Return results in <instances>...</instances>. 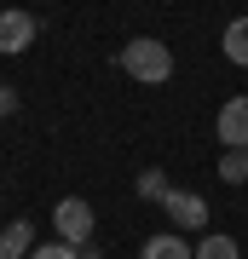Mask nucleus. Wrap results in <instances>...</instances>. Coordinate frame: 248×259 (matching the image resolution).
<instances>
[{"label":"nucleus","instance_id":"nucleus-1","mask_svg":"<svg viewBox=\"0 0 248 259\" xmlns=\"http://www.w3.org/2000/svg\"><path fill=\"white\" fill-rule=\"evenodd\" d=\"M121 69H127L138 87H162L167 75H173V52H167V40H156V35H138V40L121 47Z\"/></svg>","mask_w":248,"mask_h":259},{"label":"nucleus","instance_id":"nucleus-4","mask_svg":"<svg viewBox=\"0 0 248 259\" xmlns=\"http://www.w3.org/2000/svg\"><path fill=\"white\" fill-rule=\"evenodd\" d=\"M162 207H167V219H173V225H185V231H202V225H208V202H202L196 190H167Z\"/></svg>","mask_w":248,"mask_h":259},{"label":"nucleus","instance_id":"nucleus-11","mask_svg":"<svg viewBox=\"0 0 248 259\" xmlns=\"http://www.w3.org/2000/svg\"><path fill=\"white\" fill-rule=\"evenodd\" d=\"M167 190H173V185H167L162 167H145V173H138V196H145V202H162Z\"/></svg>","mask_w":248,"mask_h":259},{"label":"nucleus","instance_id":"nucleus-5","mask_svg":"<svg viewBox=\"0 0 248 259\" xmlns=\"http://www.w3.org/2000/svg\"><path fill=\"white\" fill-rule=\"evenodd\" d=\"M29 40H35V18L29 12H0V52L18 58V52H29Z\"/></svg>","mask_w":248,"mask_h":259},{"label":"nucleus","instance_id":"nucleus-10","mask_svg":"<svg viewBox=\"0 0 248 259\" xmlns=\"http://www.w3.org/2000/svg\"><path fill=\"white\" fill-rule=\"evenodd\" d=\"M220 179L225 185H248V150H225L220 156Z\"/></svg>","mask_w":248,"mask_h":259},{"label":"nucleus","instance_id":"nucleus-7","mask_svg":"<svg viewBox=\"0 0 248 259\" xmlns=\"http://www.w3.org/2000/svg\"><path fill=\"white\" fill-rule=\"evenodd\" d=\"M138 259H196V248H191L185 236L162 231V236H150V242H145V253H138Z\"/></svg>","mask_w":248,"mask_h":259},{"label":"nucleus","instance_id":"nucleus-2","mask_svg":"<svg viewBox=\"0 0 248 259\" xmlns=\"http://www.w3.org/2000/svg\"><path fill=\"white\" fill-rule=\"evenodd\" d=\"M52 225H58V242H69V248H87L92 242V202H81V196H64L52 213Z\"/></svg>","mask_w":248,"mask_h":259},{"label":"nucleus","instance_id":"nucleus-12","mask_svg":"<svg viewBox=\"0 0 248 259\" xmlns=\"http://www.w3.org/2000/svg\"><path fill=\"white\" fill-rule=\"evenodd\" d=\"M29 259H75V248H69V242H35Z\"/></svg>","mask_w":248,"mask_h":259},{"label":"nucleus","instance_id":"nucleus-9","mask_svg":"<svg viewBox=\"0 0 248 259\" xmlns=\"http://www.w3.org/2000/svg\"><path fill=\"white\" fill-rule=\"evenodd\" d=\"M196 259H242V253H237V242H231L225 231H208L202 242H196Z\"/></svg>","mask_w":248,"mask_h":259},{"label":"nucleus","instance_id":"nucleus-6","mask_svg":"<svg viewBox=\"0 0 248 259\" xmlns=\"http://www.w3.org/2000/svg\"><path fill=\"white\" fill-rule=\"evenodd\" d=\"M29 248H35V225L12 219L6 231H0V259H29Z\"/></svg>","mask_w":248,"mask_h":259},{"label":"nucleus","instance_id":"nucleus-3","mask_svg":"<svg viewBox=\"0 0 248 259\" xmlns=\"http://www.w3.org/2000/svg\"><path fill=\"white\" fill-rule=\"evenodd\" d=\"M214 127H220V144L225 150H248V98H225Z\"/></svg>","mask_w":248,"mask_h":259},{"label":"nucleus","instance_id":"nucleus-13","mask_svg":"<svg viewBox=\"0 0 248 259\" xmlns=\"http://www.w3.org/2000/svg\"><path fill=\"white\" fill-rule=\"evenodd\" d=\"M18 110V93H12V87H0V115H12Z\"/></svg>","mask_w":248,"mask_h":259},{"label":"nucleus","instance_id":"nucleus-8","mask_svg":"<svg viewBox=\"0 0 248 259\" xmlns=\"http://www.w3.org/2000/svg\"><path fill=\"white\" fill-rule=\"evenodd\" d=\"M220 47H225L231 64L248 69V18H231V23H225V40H220Z\"/></svg>","mask_w":248,"mask_h":259}]
</instances>
